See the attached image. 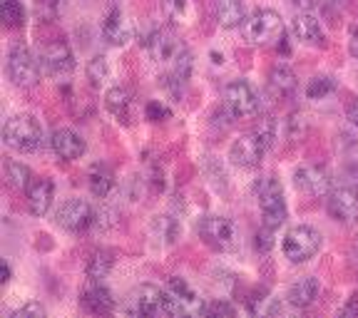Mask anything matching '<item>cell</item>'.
<instances>
[{
  "mask_svg": "<svg viewBox=\"0 0 358 318\" xmlns=\"http://www.w3.org/2000/svg\"><path fill=\"white\" fill-rule=\"evenodd\" d=\"M105 105H107V110H110L117 120H124V122L129 120V107H132V100H129V95L124 92L122 87L107 89Z\"/></svg>",
  "mask_w": 358,
  "mask_h": 318,
  "instance_id": "obj_25",
  "label": "cell"
},
{
  "mask_svg": "<svg viewBox=\"0 0 358 318\" xmlns=\"http://www.w3.org/2000/svg\"><path fill=\"white\" fill-rule=\"evenodd\" d=\"M331 92H336V80L331 75H316L308 80L306 85V97L308 100H324Z\"/></svg>",
  "mask_w": 358,
  "mask_h": 318,
  "instance_id": "obj_27",
  "label": "cell"
},
{
  "mask_svg": "<svg viewBox=\"0 0 358 318\" xmlns=\"http://www.w3.org/2000/svg\"><path fill=\"white\" fill-rule=\"evenodd\" d=\"M264 154H266V147H264V142L259 140L257 134H244L231 145L229 159L231 164H236L241 169H254L257 164H262Z\"/></svg>",
  "mask_w": 358,
  "mask_h": 318,
  "instance_id": "obj_13",
  "label": "cell"
},
{
  "mask_svg": "<svg viewBox=\"0 0 358 318\" xmlns=\"http://www.w3.org/2000/svg\"><path fill=\"white\" fill-rule=\"evenodd\" d=\"M271 231H274V229H268V226H264V231H259V234H257V241H254V244H257L259 252L266 254L268 249L274 246V239H271Z\"/></svg>",
  "mask_w": 358,
  "mask_h": 318,
  "instance_id": "obj_37",
  "label": "cell"
},
{
  "mask_svg": "<svg viewBox=\"0 0 358 318\" xmlns=\"http://www.w3.org/2000/svg\"><path fill=\"white\" fill-rule=\"evenodd\" d=\"M3 142L17 152H35L43 142V129L30 115H15L3 124Z\"/></svg>",
  "mask_w": 358,
  "mask_h": 318,
  "instance_id": "obj_2",
  "label": "cell"
},
{
  "mask_svg": "<svg viewBox=\"0 0 358 318\" xmlns=\"http://www.w3.org/2000/svg\"><path fill=\"white\" fill-rule=\"evenodd\" d=\"M294 182H296L299 189L311 196H321L331 189V174L319 164H301L294 172Z\"/></svg>",
  "mask_w": 358,
  "mask_h": 318,
  "instance_id": "obj_15",
  "label": "cell"
},
{
  "mask_svg": "<svg viewBox=\"0 0 358 318\" xmlns=\"http://www.w3.org/2000/svg\"><path fill=\"white\" fill-rule=\"evenodd\" d=\"M132 35L134 30L127 17L122 15V10L120 8H110V13L102 20V38L110 45H115V48H122V45H127L132 40Z\"/></svg>",
  "mask_w": 358,
  "mask_h": 318,
  "instance_id": "obj_16",
  "label": "cell"
},
{
  "mask_svg": "<svg viewBox=\"0 0 358 318\" xmlns=\"http://www.w3.org/2000/svg\"><path fill=\"white\" fill-rule=\"evenodd\" d=\"M10 281V266L6 261L0 263V284H8Z\"/></svg>",
  "mask_w": 358,
  "mask_h": 318,
  "instance_id": "obj_40",
  "label": "cell"
},
{
  "mask_svg": "<svg viewBox=\"0 0 358 318\" xmlns=\"http://www.w3.org/2000/svg\"><path fill=\"white\" fill-rule=\"evenodd\" d=\"M95 222H97L95 209L83 199H70L57 209V224H60L65 231H73V234L87 231Z\"/></svg>",
  "mask_w": 358,
  "mask_h": 318,
  "instance_id": "obj_9",
  "label": "cell"
},
{
  "mask_svg": "<svg viewBox=\"0 0 358 318\" xmlns=\"http://www.w3.org/2000/svg\"><path fill=\"white\" fill-rule=\"evenodd\" d=\"M80 303H83L85 311L95 313V316H105V313L115 311V298H112L110 291L100 284L90 286V289L83 294V298H80Z\"/></svg>",
  "mask_w": 358,
  "mask_h": 318,
  "instance_id": "obj_21",
  "label": "cell"
},
{
  "mask_svg": "<svg viewBox=\"0 0 358 318\" xmlns=\"http://www.w3.org/2000/svg\"><path fill=\"white\" fill-rule=\"evenodd\" d=\"M254 134H257L259 140L264 142V147H266V150H271V147L276 145V140H279V122H276L274 117H264L262 124H259Z\"/></svg>",
  "mask_w": 358,
  "mask_h": 318,
  "instance_id": "obj_31",
  "label": "cell"
},
{
  "mask_svg": "<svg viewBox=\"0 0 358 318\" xmlns=\"http://www.w3.org/2000/svg\"><path fill=\"white\" fill-rule=\"evenodd\" d=\"M0 17L6 22V28H22L25 22V8H22V0H3L0 6Z\"/></svg>",
  "mask_w": 358,
  "mask_h": 318,
  "instance_id": "obj_26",
  "label": "cell"
},
{
  "mask_svg": "<svg viewBox=\"0 0 358 318\" xmlns=\"http://www.w3.org/2000/svg\"><path fill=\"white\" fill-rule=\"evenodd\" d=\"M268 89H271V95L274 97H291L296 92V75L291 70L289 65H279L274 67V73L268 78Z\"/></svg>",
  "mask_w": 358,
  "mask_h": 318,
  "instance_id": "obj_24",
  "label": "cell"
},
{
  "mask_svg": "<svg viewBox=\"0 0 358 318\" xmlns=\"http://www.w3.org/2000/svg\"><path fill=\"white\" fill-rule=\"evenodd\" d=\"M90 179V191L97 196V199H107V196L115 194L117 189V182H115V174L105 167V164H95L87 174Z\"/></svg>",
  "mask_w": 358,
  "mask_h": 318,
  "instance_id": "obj_23",
  "label": "cell"
},
{
  "mask_svg": "<svg viewBox=\"0 0 358 318\" xmlns=\"http://www.w3.org/2000/svg\"><path fill=\"white\" fill-rule=\"evenodd\" d=\"M254 196L262 209V222L268 229H279L281 224L289 219V209H286L284 189L276 177H262L254 185Z\"/></svg>",
  "mask_w": 358,
  "mask_h": 318,
  "instance_id": "obj_1",
  "label": "cell"
},
{
  "mask_svg": "<svg viewBox=\"0 0 358 318\" xmlns=\"http://www.w3.org/2000/svg\"><path fill=\"white\" fill-rule=\"evenodd\" d=\"M40 67L45 75L65 78L75 70V55L65 43H50L40 55Z\"/></svg>",
  "mask_w": 358,
  "mask_h": 318,
  "instance_id": "obj_12",
  "label": "cell"
},
{
  "mask_svg": "<svg viewBox=\"0 0 358 318\" xmlns=\"http://www.w3.org/2000/svg\"><path fill=\"white\" fill-rule=\"evenodd\" d=\"M164 10H167V15L172 17H182L187 10V0H162Z\"/></svg>",
  "mask_w": 358,
  "mask_h": 318,
  "instance_id": "obj_36",
  "label": "cell"
},
{
  "mask_svg": "<svg viewBox=\"0 0 358 318\" xmlns=\"http://www.w3.org/2000/svg\"><path fill=\"white\" fill-rule=\"evenodd\" d=\"M145 50L150 52V57L155 62H162V65H172L174 57L185 50V45L179 43L177 35H172L169 30L157 28L150 35H145Z\"/></svg>",
  "mask_w": 358,
  "mask_h": 318,
  "instance_id": "obj_10",
  "label": "cell"
},
{
  "mask_svg": "<svg viewBox=\"0 0 358 318\" xmlns=\"http://www.w3.org/2000/svg\"><path fill=\"white\" fill-rule=\"evenodd\" d=\"M145 115H147V120H150V122H162V120L172 117V110H169L167 105H162L159 100H152V102H147Z\"/></svg>",
  "mask_w": 358,
  "mask_h": 318,
  "instance_id": "obj_33",
  "label": "cell"
},
{
  "mask_svg": "<svg viewBox=\"0 0 358 318\" xmlns=\"http://www.w3.org/2000/svg\"><path fill=\"white\" fill-rule=\"evenodd\" d=\"M346 117H348V122H351L353 127H358V102H353V105L348 107Z\"/></svg>",
  "mask_w": 358,
  "mask_h": 318,
  "instance_id": "obj_39",
  "label": "cell"
},
{
  "mask_svg": "<svg viewBox=\"0 0 358 318\" xmlns=\"http://www.w3.org/2000/svg\"><path fill=\"white\" fill-rule=\"evenodd\" d=\"M224 105L231 112V117L236 120H252L262 112V100H259L257 89L246 80H236L229 82L224 89Z\"/></svg>",
  "mask_w": 358,
  "mask_h": 318,
  "instance_id": "obj_7",
  "label": "cell"
},
{
  "mask_svg": "<svg viewBox=\"0 0 358 318\" xmlns=\"http://www.w3.org/2000/svg\"><path fill=\"white\" fill-rule=\"evenodd\" d=\"M52 199H55V187H52L50 179L43 177V179H35V182H30V187H28V209H30V214H35V217H45V214L50 212Z\"/></svg>",
  "mask_w": 358,
  "mask_h": 318,
  "instance_id": "obj_17",
  "label": "cell"
},
{
  "mask_svg": "<svg viewBox=\"0 0 358 318\" xmlns=\"http://www.w3.org/2000/svg\"><path fill=\"white\" fill-rule=\"evenodd\" d=\"M291 6L299 10H313L316 6H321V0H291Z\"/></svg>",
  "mask_w": 358,
  "mask_h": 318,
  "instance_id": "obj_38",
  "label": "cell"
},
{
  "mask_svg": "<svg viewBox=\"0 0 358 318\" xmlns=\"http://www.w3.org/2000/svg\"><path fill=\"white\" fill-rule=\"evenodd\" d=\"M321 249V234L308 224L291 226L284 236V256L291 263H303L313 259Z\"/></svg>",
  "mask_w": 358,
  "mask_h": 318,
  "instance_id": "obj_4",
  "label": "cell"
},
{
  "mask_svg": "<svg viewBox=\"0 0 358 318\" xmlns=\"http://www.w3.org/2000/svg\"><path fill=\"white\" fill-rule=\"evenodd\" d=\"M8 185L15 187V189H28L30 187V169L22 162H10L6 167Z\"/></svg>",
  "mask_w": 358,
  "mask_h": 318,
  "instance_id": "obj_30",
  "label": "cell"
},
{
  "mask_svg": "<svg viewBox=\"0 0 358 318\" xmlns=\"http://www.w3.org/2000/svg\"><path fill=\"white\" fill-rule=\"evenodd\" d=\"M152 234L159 241H164V244H174L179 234V224L172 217H157L152 222Z\"/></svg>",
  "mask_w": 358,
  "mask_h": 318,
  "instance_id": "obj_28",
  "label": "cell"
},
{
  "mask_svg": "<svg viewBox=\"0 0 358 318\" xmlns=\"http://www.w3.org/2000/svg\"><path fill=\"white\" fill-rule=\"evenodd\" d=\"M214 15L222 28L231 30L244 25V3L241 0H214Z\"/></svg>",
  "mask_w": 358,
  "mask_h": 318,
  "instance_id": "obj_22",
  "label": "cell"
},
{
  "mask_svg": "<svg viewBox=\"0 0 358 318\" xmlns=\"http://www.w3.org/2000/svg\"><path fill=\"white\" fill-rule=\"evenodd\" d=\"M87 78L92 80V85H95V87H100L102 85V80L107 78V60L105 57H92V60H90V65H87Z\"/></svg>",
  "mask_w": 358,
  "mask_h": 318,
  "instance_id": "obj_32",
  "label": "cell"
},
{
  "mask_svg": "<svg viewBox=\"0 0 358 318\" xmlns=\"http://www.w3.org/2000/svg\"><path fill=\"white\" fill-rule=\"evenodd\" d=\"M329 214L336 222L353 224L358 222V187L346 185L331 191L329 196Z\"/></svg>",
  "mask_w": 358,
  "mask_h": 318,
  "instance_id": "obj_11",
  "label": "cell"
},
{
  "mask_svg": "<svg viewBox=\"0 0 358 318\" xmlns=\"http://www.w3.org/2000/svg\"><path fill=\"white\" fill-rule=\"evenodd\" d=\"M52 152H55L60 159H80V157L85 154V140L80 137L78 132H73V129H55V134H52Z\"/></svg>",
  "mask_w": 358,
  "mask_h": 318,
  "instance_id": "obj_20",
  "label": "cell"
},
{
  "mask_svg": "<svg viewBox=\"0 0 358 318\" xmlns=\"http://www.w3.org/2000/svg\"><path fill=\"white\" fill-rule=\"evenodd\" d=\"M199 236L204 239V244H209L217 252H227L236 239V229L231 219L217 217V214H209V217L201 219L199 224Z\"/></svg>",
  "mask_w": 358,
  "mask_h": 318,
  "instance_id": "obj_8",
  "label": "cell"
},
{
  "mask_svg": "<svg viewBox=\"0 0 358 318\" xmlns=\"http://www.w3.org/2000/svg\"><path fill=\"white\" fill-rule=\"evenodd\" d=\"M319 294H321L319 279L303 276V279H296L289 286V291H286V303L294 308H306L319 298Z\"/></svg>",
  "mask_w": 358,
  "mask_h": 318,
  "instance_id": "obj_19",
  "label": "cell"
},
{
  "mask_svg": "<svg viewBox=\"0 0 358 318\" xmlns=\"http://www.w3.org/2000/svg\"><path fill=\"white\" fill-rule=\"evenodd\" d=\"M167 291L172 294L174 306H177V316L182 313H189V316H207V303L196 296V291L192 289L187 281L182 279H172L167 286Z\"/></svg>",
  "mask_w": 358,
  "mask_h": 318,
  "instance_id": "obj_14",
  "label": "cell"
},
{
  "mask_svg": "<svg viewBox=\"0 0 358 318\" xmlns=\"http://www.w3.org/2000/svg\"><path fill=\"white\" fill-rule=\"evenodd\" d=\"M43 316H45V308L38 301H30L17 308V311H13V318H43Z\"/></svg>",
  "mask_w": 358,
  "mask_h": 318,
  "instance_id": "obj_34",
  "label": "cell"
},
{
  "mask_svg": "<svg viewBox=\"0 0 358 318\" xmlns=\"http://www.w3.org/2000/svg\"><path fill=\"white\" fill-rule=\"evenodd\" d=\"M40 60H35V55L30 52L28 45L15 43L8 52V75L17 87H35L40 82Z\"/></svg>",
  "mask_w": 358,
  "mask_h": 318,
  "instance_id": "obj_6",
  "label": "cell"
},
{
  "mask_svg": "<svg viewBox=\"0 0 358 318\" xmlns=\"http://www.w3.org/2000/svg\"><path fill=\"white\" fill-rule=\"evenodd\" d=\"M241 33L249 43L257 45H266L274 43V40H281L284 35V22H281V15L271 8H262V10H254L252 15L246 17L244 25H241Z\"/></svg>",
  "mask_w": 358,
  "mask_h": 318,
  "instance_id": "obj_3",
  "label": "cell"
},
{
  "mask_svg": "<svg viewBox=\"0 0 358 318\" xmlns=\"http://www.w3.org/2000/svg\"><path fill=\"white\" fill-rule=\"evenodd\" d=\"M207 316H236V308L227 301L207 303Z\"/></svg>",
  "mask_w": 358,
  "mask_h": 318,
  "instance_id": "obj_35",
  "label": "cell"
},
{
  "mask_svg": "<svg viewBox=\"0 0 358 318\" xmlns=\"http://www.w3.org/2000/svg\"><path fill=\"white\" fill-rule=\"evenodd\" d=\"M110 268H112L110 254L97 252L95 256H92V259L87 261V268H85V271H87V279H90V281H95V284H97V281H102L107 274H110Z\"/></svg>",
  "mask_w": 358,
  "mask_h": 318,
  "instance_id": "obj_29",
  "label": "cell"
},
{
  "mask_svg": "<svg viewBox=\"0 0 358 318\" xmlns=\"http://www.w3.org/2000/svg\"><path fill=\"white\" fill-rule=\"evenodd\" d=\"M129 313H134V316H177V306H174V298L167 289L145 284L132 296Z\"/></svg>",
  "mask_w": 358,
  "mask_h": 318,
  "instance_id": "obj_5",
  "label": "cell"
},
{
  "mask_svg": "<svg viewBox=\"0 0 358 318\" xmlns=\"http://www.w3.org/2000/svg\"><path fill=\"white\" fill-rule=\"evenodd\" d=\"M291 33L296 35V40L308 45H321L324 43V28H321V20L313 15L311 10L296 13V17L291 20Z\"/></svg>",
  "mask_w": 358,
  "mask_h": 318,
  "instance_id": "obj_18",
  "label": "cell"
}]
</instances>
